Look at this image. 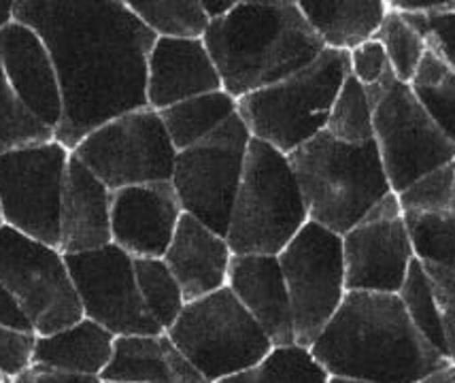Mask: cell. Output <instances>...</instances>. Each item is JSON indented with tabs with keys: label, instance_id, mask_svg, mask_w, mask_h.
<instances>
[{
	"label": "cell",
	"instance_id": "1",
	"mask_svg": "<svg viewBox=\"0 0 455 383\" xmlns=\"http://www.w3.org/2000/svg\"><path fill=\"white\" fill-rule=\"evenodd\" d=\"M15 21L52 53L64 105L53 139L70 152L102 124L149 107L148 60L158 36L126 0H15Z\"/></svg>",
	"mask_w": 455,
	"mask_h": 383
},
{
	"label": "cell",
	"instance_id": "2",
	"mask_svg": "<svg viewBox=\"0 0 455 383\" xmlns=\"http://www.w3.org/2000/svg\"><path fill=\"white\" fill-rule=\"evenodd\" d=\"M311 354L330 377L419 383L449 366L415 328L398 294L347 292Z\"/></svg>",
	"mask_w": 455,
	"mask_h": 383
},
{
	"label": "cell",
	"instance_id": "3",
	"mask_svg": "<svg viewBox=\"0 0 455 383\" xmlns=\"http://www.w3.org/2000/svg\"><path fill=\"white\" fill-rule=\"evenodd\" d=\"M204 45L221 85L243 99L308 67L326 47L296 0H243L209 24Z\"/></svg>",
	"mask_w": 455,
	"mask_h": 383
},
{
	"label": "cell",
	"instance_id": "4",
	"mask_svg": "<svg viewBox=\"0 0 455 383\" xmlns=\"http://www.w3.org/2000/svg\"><path fill=\"white\" fill-rule=\"evenodd\" d=\"M308 222L343 236L392 194L377 143L349 145L326 131L290 156Z\"/></svg>",
	"mask_w": 455,
	"mask_h": 383
},
{
	"label": "cell",
	"instance_id": "5",
	"mask_svg": "<svg viewBox=\"0 0 455 383\" xmlns=\"http://www.w3.org/2000/svg\"><path fill=\"white\" fill-rule=\"evenodd\" d=\"M308 222L290 160L251 139L226 241L235 256H279Z\"/></svg>",
	"mask_w": 455,
	"mask_h": 383
},
{
	"label": "cell",
	"instance_id": "6",
	"mask_svg": "<svg viewBox=\"0 0 455 383\" xmlns=\"http://www.w3.org/2000/svg\"><path fill=\"white\" fill-rule=\"evenodd\" d=\"M347 75L349 53L323 50L302 71L238 99V116L251 139L290 156L326 131Z\"/></svg>",
	"mask_w": 455,
	"mask_h": 383
},
{
	"label": "cell",
	"instance_id": "7",
	"mask_svg": "<svg viewBox=\"0 0 455 383\" xmlns=\"http://www.w3.org/2000/svg\"><path fill=\"white\" fill-rule=\"evenodd\" d=\"M166 332L207 383L249 371L273 349L267 332L228 285L186 303Z\"/></svg>",
	"mask_w": 455,
	"mask_h": 383
},
{
	"label": "cell",
	"instance_id": "8",
	"mask_svg": "<svg viewBox=\"0 0 455 383\" xmlns=\"http://www.w3.org/2000/svg\"><path fill=\"white\" fill-rule=\"evenodd\" d=\"M366 90L372 102L375 143L394 194L455 160V143L417 102L409 84L389 71Z\"/></svg>",
	"mask_w": 455,
	"mask_h": 383
},
{
	"label": "cell",
	"instance_id": "9",
	"mask_svg": "<svg viewBox=\"0 0 455 383\" xmlns=\"http://www.w3.org/2000/svg\"><path fill=\"white\" fill-rule=\"evenodd\" d=\"M111 192L171 181L177 149L160 113L151 107L130 111L92 131L70 152Z\"/></svg>",
	"mask_w": 455,
	"mask_h": 383
},
{
	"label": "cell",
	"instance_id": "10",
	"mask_svg": "<svg viewBox=\"0 0 455 383\" xmlns=\"http://www.w3.org/2000/svg\"><path fill=\"white\" fill-rule=\"evenodd\" d=\"M251 143L245 122L235 113L207 139L177 152L172 188L183 213H189L211 230L226 236L238 186Z\"/></svg>",
	"mask_w": 455,
	"mask_h": 383
},
{
	"label": "cell",
	"instance_id": "11",
	"mask_svg": "<svg viewBox=\"0 0 455 383\" xmlns=\"http://www.w3.org/2000/svg\"><path fill=\"white\" fill-rule=\"evenodd\" d=\"M0 282L15 296L36 334H52L84 317L64 253L4 224Z\"/></svg>",
	"mask_w": 455,
	"mask_h": 383
},
{
	"label": "cell",
	"instance_id": "12",
	"mask_svg": "<svg viewBox=\"0 0 455 383\" xmlns=\"http://www.w3.org/2000/svg\"><path fill=\"white\" fill-rule=\"evenodd\" d=\"M277 258L290 292L296 345L311 347L345 300L343 236L307 222Z\"/></svg>",
	"mask_w": 455,
	"mask_h": 383
},
{
	"label": "cell",
	"instance_id": "13",
	"mask_svg": "<svg viewBox=\"0 0 455 383\" xmlns=\"http://www.w3.org/2000/svg\"><path fill=\"white\" fill-rule=\"evenodd\" d=\"M70 149L56 139L0 154L4 224L45 245H60V211Z\"/></svg>",
	"mask_w": 455,
	"mask_h": 383
},
{
	"label": "cell",
	"instance_id": "14",
	"mask_svg": "<svg viewBox=\"0 0 455 383\" xmlns=\"http://www.w3.org/2000/svg\"><path fill=\"white\" fill-rule=\"evenodd\" d=\"M84 317L116 337L164 332L140 299L134 258L116 243L94 251L64 256Z\"/></svg>",
	"mask_w": 455,
	"mask_h": 383
},
{
	"label": "cell",
	"instance_id": "15",
	"mask_svg": "<svg viewBox=\"0 0 455 383\" xmlns=\"http://www.w3.org/2000/svg\"><path fill=\"white\" fill-rule=\"evenodd\" d=\"M343 260L347 292H400L415 251L396 194L383 198L345 232Z\"/></svg>",
	"mask_w": 455,
	"mask_h": 383
},
{
	"label": "cell",
	"instance_id": "16",
	"mask_svg": "<svg viewBox=\"0 0 455 383\" xmlns=\"http://www.w3.org/2000/svg\"><path fill=\"white\" fill-rule=\"evenodd\" d=\"M396 196L417 260L455 273V160Z\"/></svg>",
	"mask_w": 455,
	"mask_h": 383
},
{
	"label": "cell",
	"instance_id": "17",
	"mask_svg": "<svg viewBox=\"0 0 455 383\" xmlns=\"http://www.w3.org/2000/svg\"><path fill=\"white\" fill-rule=\"evenodd\" d=\"M183 209L171 181L113 192L111 236L132 258H164Z\"/></svg>",
	"mask_w": 455,
	"mask_h": 383
},
{
	"label": "cell",
	"instance_id": "18",
	"mask_svg": "<svg viewBox=\"0 0 455 383\" xmlns=\"http://www.w3.org/2000/svg\"><path fill=\"white\" fill-rule=\"evenodd\" d=\"M0 64L26 109L56 132L64 113L62 90L41 36L20 21L0 30Z\"/></svg>",
	"mask_w": 455,
	"mask_h": 383
},
{
	"label": "cell",
	"instance_id": "19",
	"mask_svg": "<svg viewBox=\"0 0 455 383\" xmlns=\"http://www.w3.org/2000/svg\"><path fill=\"white\" fill-rule=\"evenodd\" d=\"M224 90L203 39H156L148 60V102L154 111Z\"/></svg>",
	"mask_w": 455,
	"mask_h": 383
},
{
	"label": "cell",
	"instance_id": "20",
	"mask_svg": "<svg viewBox=\"0 0 455 383\" xmlns=\"http://www.w3.org/2000/svg\"><path fill=\"white\" fill-rule=\"evenodd\" d=\"M228 288L251 313L273 347L294 345V317L277 256H232Z\"/></svg>",
	"mask_w": 455,
	"mask_h": 383
},
{
	"label": "cell",
	"instance_id": "21",
	"mask_svg": "<svg viewBox=\"0 0 455 383\" xmlns=\"http://www.w3.org/2000/svg\"><path fill=\"white\" fill-rule=\"evenodd\" d=\"M111 203L109 188L70 154L60 211L58 250L70 256L111 245Z\"/></svg>",
	"mask_w": 455,
	"mask_h": 383
},
{
	"label": "cell",
	"instance_id": "22",
	"mask_svg": "<svg viewBox=\"0 0 455 383\" xmlns=\"http://www.w3.org/2000/svg\"><path fill=\"white\" fill-rule=\"evenodd\" d=\"M232 256L226 236L183 213L162 260L175 275L186 303H192L226 288Z\"/></svg>",
	"mask_w": 455,
	"mask_h": 383
},
{
	"label": "cell",
	"instance_id": "23",
	"mask_svg": "<svg viewBox=\"0 0 455 383\" xmlns=\"http://www.w3.org/2000/svg\"><path fill=\"white\" fill-rule=\"evenodd\" d=\"M105 383H207L179 352L169 332L116 337Z\"/></svg>",
	"mask_w": 455,
	"mask_h": 383
},
{
	"label": "cell",
	"instance_id": "24",
	"mask_svg": "<svg viewBox=\"0 0 455 383\" xmlns=\"http://www.w3.org/2000/svg\"><path fill=\"white\" fill-rule=\"evenodd\" d=\"M302 15L326 50H355L375 39L389 4L386 0H298Z\"/></svg>",
	"mask_w": 455,
	"mask_h": 383
},
{
	"label": "cell",
	"instance_id": "25",
	"mask_svg": "<svg viewBox=\"0 0 455 383\" xmlns=\"http://www.w3.org/2000/svg\"><path fill=\"white\" fill-rule=\"evenodd\" d=\"M116 334L90 317H81L73 326L52 334H39L35 363L64 373L100 377L111 363Z\"/></svg>",
	"mask_w": 455,
	"mask_h": 383
},
{
	"label": "cell",
	"instance_id": "26",
	"mask_svg": "<svg viewBox=\"0 0 455 383\" xmlns=\"http://www.w3.org/2000/svg\"><path fill=\"white\" fill-rule=\"evenodd\" d=\"M177 152L192 148L238 113V100L226 90L194 96L158 111Z\"/></svg>",
	"mask_w": 455,
	"mask_h": 383
},
{
	"label": "cell",
	"instance_id": "27",
	"mask_svg": "<svg viewBox=\"0 0 455 383\" xmlns=\"http://www.w3.org/2000/svg\"><path fill=\"white\" fill-rule=\"evenodd\" d=\"M409 88L436 126L455 143V73L432 47H427Z\"/></svg>",
	"mask_w": 455,
	"mask_h": 383
},
{
	"label": "cell",
	"instance_id": "28",
	"mask_svg": "<svg viewBox=\"0 0 455 383\" xmlns=\"http://www.w3.org/2000/svg\"><path fill=\"white\" fill-rule=\"evenodd\" d=\"M128 7L158 39H204L211 24L200 0H128Z\"/></svg>",
	"mask_w": 455,
	"mask_h": 383
},
{
	"label": "cell",
	"instance_id": "29",
	"mask_svg": "<svg viewBox=\"0 0 455 383\" xmlns=\"http://www.w3.org/2000/svg\"><path fill=\"white\" fill-rule=\"evenodd\" d=\"M330 373L302 345L273 347L262 363L218 383H330Z\"/></svg>",
	"mask_w": 455,
	"mask_h": 383
},
{
	"label": "cell",
	"instance_id": "30",
	"mask_svg": "<svg viewBox=\"0 0 455 383\" xmlns=\"http://www.w3.org/2000/svg\"><path fill=\"white\" fill-rule=\"evenodd\" d=\"M134 275H137L140 299L151 317L166 332L186 307L175 275L162 258H134Z\"/></svg>",
	"mask_w": 455,
	"mask_h": 383
},
{
	"label": "cell",
	"instance_id": "31",
	"mask_svg": "<svg viewBox=\"0 0 455 383\" xmlns=\"http://www.w3.org/2000/svg\"><path fill=\"white\" fill-rule=\"evenodd\" d=\"M326 132L349 145L375 141L371 96L354 75H347L343 85H340L337 100L330 111Z\"/></svg>",
	"mask_w": 455,
	"mask_h": 383
},
{
	"label": "cell",
	"instance_id": "32",
	"mask_svg": "<svg viewBox=\"0 0 455 383\" xmlns=\"http://www.w3.org/2000/svg\"><path fill=\"white\" fill-rule=\"evenodd\" d=\"M398 296L417 331L424 334L426 341L432 347L438 349L443 355H447L445 334H443V322L436 303L435 285H432L430 277H427L424 262H419L417 258L411 262L409 273H406V279Z\"/></svg>",
	"mask_w": 455,
	"mask_h": 383
},
{
	"label": "cell",
	"instance_id": "33",
	"mask_svg": "<svg viewBox=\"0 0 455 383\" xmlns=\"http://www.w3.org/2000/svg\"><path fill=\"white\" fill-rule=\"evenodd\" d=\"M389 4V3H387ZM375 39L386 50L389 71L403 84H411L427 52V41L419 30L398 11L387 9L386 20Z\"/></svg>",
	"mask_w": 455,
	"mask_h": 383
},
{
	"label": "cell",
	"instance_id": "34",
	"mask_svg": "<svg viewBox=\"0 0 455 383\" xmlns=\"http://www.w3.org/2000/svg\"><path fill=\"white\" fill-rule=\"evenodd\" d=\"M47 141H53V131L26 109L0 64V154Z\"/></svg>",
	"mask_w": 455,
	"mask_h": 383
},
{
	"label": "cell",
	"instance_id": "35",
	"mask_svg": "<svg viewBox=\"0 0 455 383\" xmlns=\"http://www.w3.org/2000/svg\"><path fill=\"white\" fill-rule=\"evenodd\" d=\"M39 334L0 326V377L15 379L35 363V347Z\"/></svg>",
	"mask_w": 455,
	"mask_h": 383
},
{
	"label": "cell",
	"instance_id": "36",
	"mask_svg": "<svg viewBox=\"0 0 455 383\" xmlns=\"http://www.w3.org/2000/svg\"><path fill=\"white\" fill-rule=\"evenodd\" d=\"M403 15L424 35L427 47H432L455 73V11L432 15Z\"/></svg>",
	"mask_w": 455,
	"mask_h": 383
},
{
	"label": "cell",
	"instance_id": "37",
	"mask_svg": "<svg viewBox=\"0 0 455 383\" xmlns=\"http://www.w3.org/2000/svg\"><path fill=\"white\" fill-rule=\"evenodd\" d=\"M424 267L432 285H435L436 303L443 322V334H445L447 358L455 366V273L435 267V264H424Z\"/></svg>",
	"mask_w": 455,
	"mask_h": 383
},
{
	"label": "cell",
	"instance_id": "38",
	"mask_svg": "<svg viewBox=\"0 0 455 383\" xmlns=\"http://www.w3.org/2000/svg\"><path fill=\"white\" fill-rule=\"evenodd\" d=\"M389 73L386 50L377 39H371L349 52V75L360 81L364 88H372Z\"/></svg>",
	"mask_w": 455,
	"mask_h": 383
},
{
	"label": "cell",
	"instance_id": "39",
	"mask_svg": "<svg viewBox=\"0 0 455 383\" xmlns=\"http://www.w3.org/2000/svg\"><path fill=\"white\" fill-rule=\"evenodd\" d=\"M11 381L13 383H105L100 377H94V375L64 373V371L47 369V366H39V364H32L28 371H24V373Z\"/></svg>",
	"mask_w": 455,
	"mask_h": 383
},
{
	"label": "cell",
	"instance_id": "40",
	"mask_svg": "<svg viewBox=\"0 0 455 383\" xmlns=\"http://www.w3.org/2000/svg\"><path fill=\"white\" fill-rule=\"evenodd\" d=\"M0 326H11L18 328V331L35 332L28 315H26L18 300H15V296L4 288L3 282H0Z\"/></svg>",
	"mask_w": 455,
	"mask_h": 383
},
{
	"label": "cell",
	"instance_id": "41",
	"mask_svg": "<svg viewBox=\"0 0 455 383\" xmlns=\"http://www.w3.org/2000/svg\"><path fill=\"white\" fill-rule=\"evenodd\" d=\"M200 3H203L204 13L211 21L226 18L236 7V0H200Z\"/></svg>",
	"mask_w": 455,
	"mask_h": 383
},
{
	"label": "cell",
	"instance_id": "42",
	"mask_svg": "<svg viewBox=\"0 0 455 383\" xmlns=\"http://www.w3.org/2000/svg\"><path fill=\"white\" fill-rule=\"evenodd\" d=\"M15 21V0H0V30Z\"/></svg>",
	"mask_w": 455,
	"mask_h": 383
},
{
	"label": "cell",
	"instance_id": "43",
	"mask_svg": "<svg viewBox=\"0 0 455 383\" xmlns=\"http://www.w3.org/2000/svg\"><path fill=\"white\" fill-rule=\"evenodd\" d=\"M419 383H455V366L449 364L443 371H438V373L430 375L427 379L419 381Z\"/></svg>",
	"mask_w": 455,
	"mask_h": 383
},
{
	"label": "cell",
	"instance_id": "44",
	"mask_svg": "<svg viewBox=\"0 0 455 383\" xmlns=\"http://www.w3.org/2000/svg\"><path fill=\"white\" fill-rule=\"evenodd\" d=\"M330 383H372V381H364V379H349V377H332Z\"/></svg>",
	"mask_w": 455,
	"mask_h": 383
},
{
	"label": "cell",
	"instance_id": "45",
	"mask_svg": "<svg viewBox=\"0 0 455 383\" xmlns=\"http://www.w3.org/2000/svg\"><path fill=\"white\" fill-rule=\"evenodd\" d=\"M4 226V215H3V204H0V228Z\"/></svg>",
	"mask_w": 455,
	"mask_h": 383
},
{
	"label": "cell",
	"instance_id": "46",
	"mask_svg": "<svg viewBox=\"0 0 455 383\" xmlns=\"http://www.w3.org/2000/svg\"><path fill=\"white\" fill-rule=\"evenodd\" d=\"M0 383H13V381H11V379H3Z\"/></svg>",
	"mask_w": 455,
	"mask_h": 383
},
{
	"label": "cell",
	"instance_id": "47",
	"mask_svg": "<svg viewBox=\"0 0 455 383\" xmlns=\"http://www.w3.org/2000/svg\"><path fill=\"white\" fill-rule=\"evenodd\" d=\"M0 381H3V377H0Z\"/></svg>",
	"mask_w": 455,
	"mask_h": 383
}]
</instances>
